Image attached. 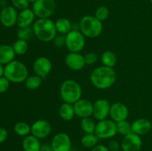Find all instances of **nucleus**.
Masks as SVG:
<instances>
[{
  "label": "nucleus",
  "instance_id": "f257e3e1",
  "mask_svg": "<svg viewBox=\"0 0 152 151\" xmlns=\"http://www.w3.org/2000/svg\"><path fill=\"white\" fill-rule=\"evenodd\" d=\"M90 80L94 87L99 90H106L112 87L117 80V74L113 68L99 66L91 72Z\"/></svg>",
  "mask_w": 152,
  "mask_h": 151
},
{
  "label": "nucleus",
  "instance_id": "f03ea898",
  "mask_svg": "<svg viewBox=\"0 0 152 151\" xmlns=\"http://www.w3.org/2000/svg\"><path fill=\"white\" fill-rule=\"evenodd\" d=\"M34 35L42 42H50L56 37L57 31L55 22L50 18L38 19L32 25Z\"/></svg>",
  "mask_w": 152,
  "mask_h": 151
},
{
  "label": "nucleus",
  "instance_id": "7ed1b4c3",
  "mask_svg": "<svg viewBox=\"0 0 152 151\" xmlns=\"http://www.w3.org/2000/svg\"><path fill=\"white\" fill-rule=\"evenodd\" d=\"M4 76L12 83L25 82L28 78V69L26 65L19 60H13L4 66Z\"/></svg>",
  "mask_w": 152,
  "mask_h": 151
},
{
  "label": "nucleus",
  "instance_id": "20e7f679",
  "mask_svg": "<svg viewBox=\"0 0 152 151\" xmlns=\"http://www.w3.org/2000/svg\"><path fill=\"white\" fill-rule=\"evenodd\" d=\"M80 31L86 37L90 38H96L101 35L103 25L101 21L98 20L94 16L86 15L80 19Z\"/></svg>",
  "mask_w": 152,
  "mask_h": 151
},
{
  "label": "nucleus",
  "instance_id": "39448f33",
  "mask_svg": "<svg viewBox=\"0 0 152 151\" xmlns=\"http://www.w3.org/2000/svg\"><path fill=\"white\" fill-rule=\"evenodd\" d=\"M83 94L80 84L74 79H67L60 86V97L63 102L72 104L80 100Z\"/></svg>",
  "mask_w": 152,
  "mask_h": 151
},
{
  "label": "nucleus",
  "instance_id": "423d86ee",
  "mask_svg": "<svg viewBox=\"0 0 152 151\" xmlns=\"http://www.w3.org/2000/svg\"><path fill=\"white\" fill-rule=\"evenodd\" d=\"M86 45V36L78 30H71L65 35V47L70 52L80 53Z\"/></svg>",
  "mask_w": 152,
  "mask_h": 151
},
{
  "label": "nucleus",
  "instance_id": "0eeeda50",
  "mask_svg": "<svg viewBox=\"0 0 152 151\" xmlns=\"http://www.w3.org/2000/svg\"><path fill=\"white\" fill-rule=\"evenodd\" d=\"M56 5L55 0H37L33 3L32 10L38 19H48L54 13Z\"/></svg>",
  "mask_w": 152,
  "mask_h": 151
},
{
  "label": "nucleus",
  "instance_id": "6e6552de",
  "mask_svg": "<svg viewBox=\"0 0 152 151\" xmlns=\"http://www.w3.org/2000/svg\"><path fill=\"white\" fill-rule=\"evenodd\" d=\"M94 133L99 139H111L117 133V124L108 118L101 120L96 123Z\"/></svg>",
  "mask_w": 152,
  "mask_h": 151
},
{
  "label": "nucleus",
  "instance_id": "1a4fd4ad",
  "mask_svg": "<svg viewBox=\"0 0 152 151\" xmlns=\"http://www.w3.org/2000/svg\"><path fill=\"white\" fill-rule=\"evenodd\" d=\"M123 151H140L142 145L140 136L134 133H131L123 136L120 143Z\"/></svg>",
  "mask_w": 152,
  "mask_h": 151
},
{
  "label": "nucleus",
  "instance_id": "9d476101",
  "mask_svg": "<svg viewBox=\"0 0 152 151\" xmlns=\"http://www.w3.org/2000/svg\"><path fill=\"white\" fill-rule=\"evenodd\" d=\"M52 127L50 123L45 119H38L31 125V134L39 139L48 137L51 133Z\"/></svg>",
  "mask_w": 152,
  "mask_h": 151
},
{
  "label": "nucleus",
  "instance_id": "9b49d317",
  "mask_svg": "<svg viewBox=\"0 0 152 151\" xmlns=\"http://www.w3.org/2000/svg\"><path fill=\"white\" fill-rule=\"evenodd\" d=\"M111 104L105 99H99L93 103V115L98 121L105 119L109 116Z\"/></svg>",
  "mask_w": 152,
  "mask_h": 151
},
{
  "label": "nucleus",
  "instance_id": "f8f14e48",
  "mask_svg": "<svg viewBox=\"0 0 152 151\" xmlns=\"http://www.w3.org/2000/svg\"><path fill=\"white\" fill-rule=\"evenodd\" d=\"M33 70L36 75L41 78H45L52 70L51 61L46 56H39L34 61Z\"/></svg>",
  "mask_w": 152,
  "mask_h": 151
},
{
  "label": "nucleus",
  "instance_id": "ddd939ff",
  "mask_svg": "<svg viewBox=\"0 0 152 151\" xmlns=\"http://www.w3.org/2000/svg\"><path fill=\"white\" fill-rule=\"evenodd\" d=\"M50 145L54 151H71L72 144L67 133H58L52 139Z\"/></svg>",
  "mask_w": 152,
  "mask_h": 151
},
{
  "label": "nucleus",
  "instance_id": "4468645a",
  "mask_svg": "<svg viewBox=\"0 0 152 151\" xmlns=\"http://www.w3.org/2000/svg\"><path fill=\"white\" fill-rule=\"evenodd\" d=\"M17 10L13 6H6L1 9L0 22L5 28H12L17 23Z\"/></svg>",
  "mask_w": 152,
  "mask_h": 151
},
{
  "label": "nucleus",
  "instance_id": "2eb2a0df",
  "mask_svg": "<svg viewBox=\"0 0 152 151\" xmlns=\"http://www.w3.org/2000/svg\"><path fill=\"white\" fill-rule=\"evenodd\" d=\"M129 115L128 107L122 102H114L111 105L109 116L114 122L127 120Z\"/></svg>",
  "mask_w": 152,
  "mask_h": 151
},
{
  "label": "nucleus",
  "instance_id": "dca6fc26",
  "mask_svg": "<svg viewBox=\"0 0 152 151\" xmlns=\"http://www.w3.org/2000/svg\"><path fill=\"white\" fill-rule=\"evenodd\" d=\"M65 63L69 69L74 71H79L86 66L84 56L80 53L70 52L65 58Z\"/></svg>",
  "mask_w": 152,
  "mask_h": 151
},
{
  "label": "nucleus",
  "instance_id": "f3484780",
  "mask_svg": "<svg viewBox=\"0 0 152 151\" xmlns=\"http://www.w3.org/2000/svg\"><path fill=\"white\" fill-rule=\"evenodd\" d=\"M75 115L80 118L91 117L93 114V103L86 99H80L74 104Z\"/></svg>",
  "mask_w": 152,
  "mask_h": 151
},
{
  "label": "nucleus",
  "instance_id": "a211bd4d",
  "mask_svg": "<svg viewBox=\"0 0 152 151\" xmlns=\"http://www.w3.org/2000/svg\"><path fill=\"white\" fill-rule=\"evenodd\" d=\"M35 17L36 16L33 10L29 7L25 10H20V12L18 13L16 25L19 28L31 27L36 21Z\"/></svg>",
  "mask_w": 152,
  "mask_h": 151
},
{
  "label": "nucleus",
  "instance_id": "6ab92c4d",
  "mask_svg": "<svg viewBox=\"0 0 152 151\" xmlns=\"http://www.w3.org/2000/svg\"><path fill=\"white\" fill-rule=\"evenodd\" d=\"M152 128V123L149 119L140 118L132 123V132L139 136H142L149 133Z\"/></svg>",
  "mask_w": 152,
  "mask_h": 151
},
{
  "label": "nucleus",
  "instance_id": "aec40b11",
  "mask_svg": "<svg viewBox=\"0 0 152 151\" xmlns=\"http://www.w3.org/2000/svg\"><path fill=\"white\" fill-rule=\"evenodd\" d=\"M15 53L12 46L8 44H0V64L6 65L14 60Z\"/></svg>",
  "mask_w": 152,
  "mask_h": 151
},
{
  "label": "nucleus",
  "instance_id": "412c9836",
  "mask_svg": "<svg viewBox=\"0 0 152 151\" xmlns=\"http://www.w3.org/2000/svg\"><path fill=\"white\" fill-rule=\"evenodd\" d=\"M41 146L39 139L31 134L25 136L22 141V149L24 151H39Z\"/></svg>",
  "mask_w": 152,
  "mask_h": 151
},
{
  "label": "nucleus",
  "instance_id": "4be33fe9",
  "mask_svg": "<svg viewBox=\"0 0 152 151\" xmlns=\"http://www.w3.org/2000/svg\"><path fill=\"white\" fill-rule=\"evenodd\" d=\"M59 115L64 121H71L75 115L74 105L63 102L59 109Z\"/></svg>",
  "mask_w": 152,
  "mask_h": 151
},
{
  "label": "nucleus",
  "instance_id": "5701e85b",
  "mask_svg": "<svg viewBox=\"0 0 152 151\" xmlns=\"http://www.w3.org/2000/svg\"><path fill=\"white\" fill-rule=\"evenodd\" d=\"M55 27L57 33L62 35H66L72 30V23L68 19L65 17L59 18L56 20Z\"/></svg>",
  "mask_w": 152,
  "mask_h": 151
},
{
  "label": "nucleus",
  "instance_id": "b1692460",
  "mask_svg": "<svg viewBox=\"0 0 152 151\" xmlns=\"http://www.w3.org/2000/svg\"><path fill=\"white\" fill-rule=\"evenodd\" d=\"M101 62L102 65L108 67V68H114L117 62V58L115 53L111 50H105L101 54Z\"/></svg>",
  "mask_w": 152,
  "mask_h": 151
},
{
  "label": "nucleus",
  "instance_id": "393cba45",
  "mask_svg": "<svg viewBox=\"0 0 152 151\" xmlns=\"http://www.w3.org/2000/svg\"><path fill=\"white\" fill-rule=\"evenodd\" d=\"M99 139L95 133H85L81 139V144L86 148H93L98 144Z\"/></svg>",
  "mask_w": 152,
  "mask_h": 151
},
{
  "label": "nucleus",
  "instance_id": "a878e982",
  "mask_svg": "<svg viewBox=\"0 0 152 151\" xmlns=\"http://www.w3.org/2000/svg\"><path fill=\"white\" fill-rule=\"evenodd\" d=\"M96 124L94 120L91 117L83 118L80 121V127L85 133H94Z\"/></svg>",
  "mask_w": 152,
  "mask_h": 151
},
{
  "label": "nucleus",
  "instance_id": "bb28decb",
  "mask_svg": "<svg viewBox=\"0 0 152 151\" xmlns=\"http://www.w3.org/2000/svg\"><path fill=\"white\" fill-rule=\"evenodd\" d=\"M13 130L18 136L25 137L31 134V126L25 121H18L15 124L14 127H13Z\"/></svg>",
  "mask_w": 152,
  "mask_h": 151
},
{
  "label": "nucleus",
  "instance_id": "cd10ccee",
  "mask_svg": "<svg viewBox=\"0 0 152 151\" xmlns=\"http://www.w3.org/2000/svg\"><path fill=\"white\" fill-rule=\"evenodd\" d=\"M42 82V78L34 74V75L28 76L25 81V84L28 90H34L38 89L41 86Z\"/></svg>",
  "mask_w": 152,
  "mask_h": 151
},
{
  "label": "nucleus",
  "instance_id": "c85d7f7f",
  "mask_svg": "<svg viewBox=\"0 0 152 151\" xmlns=\"http://www.w3.org/2000/svg\"><path fill=\"white\" fill-rule=\"evenodd\" d=\"M12 47H13V50H14L16 55H19V56L25 54L28 52V48H29L28 41L23 39H19V38H18L13 43Z\"/></svg>",
  "mask_w": 152,
  "mask_h": 151
},
{
  "label": "nucleus",
  "instance_id": "c756f323",
  "mask_svg": "<svg viewBox=\"0 0 152 151\" xmlns=\"http://www.w3.org/2000/svg\"><path fill=\"white\" fill-rule=\"evenodd\" d=\"M117 124V130L119 134L122 136H126L129 133H132V123H129L127 120L119 121Z\"/></svg>",
  "mask_w": 152,
  "mask_h": 151
},
{
  "label": "nucleus",
  "instance_id": "7c9ffc66",
  "mask_svg": "<svg viewBox=\"0 0 152 151\" xmlns=\"http://www.w3.org/2000/svg\"><path fill=\"white\" fill-rule=\"evenodd\" d=\"M109 10L105 6H99L96 9L94 13V16L98 20L103 22L105 21L109 16Z\"/></svg>",
  "mask_w": 152,
  "mask_h": 151
},
{
  "label": "nucleus",
  "instance_id": "2f4dec72",
  "mask_svg": "<svg viewBox=\"0 0 152 151\" xmlns=\"http://www.w3.org/2000/svg\"><path fill=\"white\" fill-rule=\"evenodd\" d=\"M34 34L33 29L31 27L28 28H19L17 30V37L19 39H23L28 41L29 38H31L32 35Z\"/></svg>",
  "mask_w": 152,
  "mask_h": 151
},
{
  "label": "nucleus",
  "instance_id": "473e14b6",
  "mask_svg": "<svg viewBox=\"0 0 152 151\" xmlns=\"http://www.w3.org/2000/svg\"><path fill=\"white\" fill-rule=\"evenodd\" d=\"M12 6L16 10H22L29 7L28 0H11Z\"/></svg>",
  "mask_w": 152,
  "mask_h": 151
},
{
  "label": "nucleus",
  "instance_id": "72a5a7b5",
  "mask_svg": "<svg viewBox=\"0 0 152 151\" xmlns=\"http://www.w3.org/2000/svg\"><path fill=\"white\" fill-rule=\"evenodd\" d=\"M84 59L86 65H92L97 62L98 56L94 52H90V53H88L85 55Z\"/></svg>",
  "mask_w": 152,
  "mask_h": 151
},
{
  "label": "nucleus",
  "instance_id": "f704fd0d",
  "mask_svg": "<svg viewBox=\"0 0 152 151\" xmlns=\"http://www.w3.org/2000/svg\"><path fill=\"white\" fill-rule=\"evenodd\" d=\"M10 83V81L4 76L0 77V93H4L8 90Z\"/></svg>",
  "mask_w": 152,
  "mask_h": 151
},
{
  "label": "nucleus",
  "instance_id": "c9c22d12",
  "mask_svg": "<svg viewBox=\"0 0 152 151\" xmlns=\"http://www.w3.org/2000/svg\"><path fill=\"white\" fill-rule=\"evenodd\" d=\"M53 44L55 46L58 47H62L65 46V35H60L56 36L54 39L53 40Z\"/></svg>",
  "mask_w": 152,
  "mask_h": 151
},
{
  "label": "nucleus",
  "instance_id": "e433bc0d",
  "mask_svg": "<svg viewBox=\"0 0 152 151\" xmlns=\"http://www.w3.org/2000/svg\"><path fill=\"white\" fill-rule=\"evenodd\" d=\"M108 147L110 151H117L120 150V147H121V145L117 140H111L108 142Z\"/></svg>",
  "mask_w": 152,
  "mask_h": 151
},
{
  "label": "nucleus",
  "instance_id": "4c0bfd02",
  "mask_svg": "<svg viewBox=\"0 0 152 151\" xmlns=\"http://www.w3.org/2000/svg\"><path fill=\"white\" fill-rule=\"evenodd\" d=\"M7 136H8V133L7 130L3 127H0V144L5 142L6 139H7Z\"/></svg>",
  "mask_w": 152,
  "mask_h": 151
},
{
  "label": "nucleus",
  "instance_id": "58836bf2",
  "mask_svg": "<svg viewBox=\"0 0 152 151\" xmlns=\"http://www.w3.org/2000/svg\"><path fill=\"white\" fill-rule=\"evenodd\" d=\"M91 151H110L109 149L107 146L104 144H96V146L94 147L93 148H91Z\"/></svg>",
  "mask_w": 152,
  "mask_h": 151
},
{
  "label": "nucleus",
  "instance_id": "ea45409f",
  "mask_svg": "<svg viewBox=\"0 0 152 151\" xmlns=\"http://www.w3.org/2000/svg\"><path fill=\"white\" fill-rule=\"evenodd\" d=\"M39 151H54V150H53V147H51V145L45 144L42 145Z\"/></svg>",
  "mask_w": 152,
  "mask_h": 151
},
{
  "label": "nucleus",
  "instance_id": "a19ab883",
  "mask_svg": "<svg viewBox=\"0 0 152 151\" xmlns=\"http://www.w3.org/2000/svg\"><path fill=\"white\" fill-rule=\"evenodd\" d=\"M4 67L1 64H0V77L4 76Z\"/></svg>",
  "mask_w": 152,
  "mask_h": 151
},
{
  "label": "nucleus",
  "instance_id": "79ce46f5",
  "mask_svg": "<svg viewBox=\"0 0 152 151\" xmlns=\"http://www.w3.org/2000/svg\"><path fill=\"white\" fill-rule=\"evenodd\" d=\"M36 1H37V0H28V1H29L30 3H34Z\"/></svg>",
  "mask_w": 152,
  "mask_h": 151
},
{
  "label": "nucleus",
  "instance_id": "37998d69",
  "mask_svg": "<svg viewBox=\"0 0 152 151\" xmlns=\"http://www.w3.org/2000/svg\"><path fill=\"white\" fill-rule=\"evenodd\" d=\"M1 9H2V8H1V6H0V13H1Z\"/></svg>",
  "mask_w": 152,
  "mask_h": 151
},
{
  "label": "nucleus",
  "instance_id": "c03bdc74",
  "mask_svg": "<svg viewBox=\"0 0 152 151\" xmlns=\"http://www.w3.org/2000/svg\"><path fill=\"white\" fill-rule=\"evenodd\" d=\"M150 1H151V3L152 4V0H150Z\"/></svg>",
  "mask_w": 152,
  "mask_h": 151
},
{
  "label": "nucleus",
  "instance_id": "a18cd8bd",
  "mask_svg": "<svg viewBox=\"0 0 152 151\" xmlns=\"http://www.w3.org/2000/svg\"><path fill=\"white\" fill-rule=\"evenodd\" d=\"M117 151H123V150H117Z\"/></svg>",
  "mask_w": 152,
  "mask_h": 151
}]
</instances>
